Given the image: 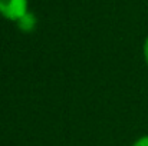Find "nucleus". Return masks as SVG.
Masks as SVG:
<instances>
[{"instance_id": "f257e3e1", "label": "nucleus", "mask_w": 148, "mask_h": 146, "mask_svg": "<svg viewBox=\"0 0 148 146\" xmlns=\"http://www.w3.org/2000/svg\"><path fill=\"white\" fill-rule=\"evenodd\" d=\"M27 9V0H0V14L7 20L17 22Z\"/></svg>"}, {"instance_id": "f03ea898", "label": "nucleus", "mask_w": 148, "mask_h": 146, "mask_svg": "<svg viewBox=\"0 0 148 146\" xmlns=\"http://www.w3.org/2000/svg\"><path fill=\"white\" fill-rule=\"evenodd\" d=\"M17 27L23 32V33H30V32H33L35 30V27H36V23H38V19H36V16H35V13H32V12H26L17 22Z\"/></svg>"}, {"instance_id": "7ed1b4c3", "label": "nucleus", "mask_w": 148, "mask_h": 146, "mask_svg": "<svg viewBox=\"0 0 148 146\" xmlns=\"http://www.w3.org/2000/svg\"><path fill=\"white\" fill-rule=\"evenodd\" d=\"M132 146H148V135H144V136H141V138H138Z\"/></svg>"}, {"instance_id": "20e7f679", "label": "nucleus", "mask_w": 148, "mask_h": 146, "mask_svg": "<svg viewBox=\"0 0 148 146\" xmlns=\"http://www.w3.org/2000/svg\"><path fill=\"white\" fill-rule=\"evenodd\" d=\"M143 53H144V59H145V63L148 66V36L144 40V45H143Z\"/></svg>"}]
</instances>
